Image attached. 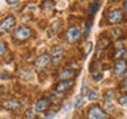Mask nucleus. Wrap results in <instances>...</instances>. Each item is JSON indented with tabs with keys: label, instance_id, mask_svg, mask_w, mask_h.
I'll list each match as a JSON object with an SVG mask.
<instances>
[{
	"label": "nucleus",
	"instance_id": "f257e3e1",
	"mask_svg": "<svg viewBox=\"0 0 127 119\" xmlns=\"http://www.w3.org/2000/svg\"><path fill=\"white\" fill-rule=\"evenodd\" d=\"M31 34H32L31 28H28V27H20V28H17V29L15 30L13 37L16 40H19V41H24V40H27L28 37H31Z\"/></svg>",
	"mask_w": 127,
	"mask_h": 119
},
{
	"label": "nucleus",
	"instance_id": "f03ea898",
	"mask_svg": "<svg viewBox=\"0 0 127 119\" xmlns=\"http://www.w3.org/2000/svg\"><path fill=\"white\" fill-rule=\"evenodd\" d=\"M89 119H107V115L101 107L95 106L89 110Z\"/></svg>",
	"mask_w": 127,
	"mask_h": 119
},
{
	"label": "nucleus",
	"instance_id": "7ed1b4c3",
	"mask_svg": "<svg viewBox=\"0 0 127 119\" xmlns=\"http://www.w3.org/2000/svg\"><path fill=\"white\" fill-rule=\"evenodd\" d=\"M79 36H81V30L77 27H70L66 32V40L69 42H75L79 38Z\"/></svg>",
	"mask_w": 127,
	"mask_h": 119
},
{
	"label": "nucleus",
	"instance_id": "20e7f679",
	"mask_svg": "<svg viewBox=\"0 0 127 119\" xmlns=\"http://www.w3.org/2000/svg\"><path fill=\"white\" fill-rule=\"evenodd\" d=\"M123 19V12L121 9H114L110 12L109 17H107V20H109L110 24H117V23H121Z\"/></svg>",
	"mask_w": 127,
	"mask_h": 119
},
{
	"label": "nucleus",
	"instance_id": "39448f33",
	"mask_svg": "<svg viewBox=\"0 0 127 119\" xmlns=\"http://www.w3.org/2000/svg\"><path fill=\"white\" fill-rule=\"evenodd\" d=\"M13 25H15V17L13 16H8V17L4 19L1 21V24H0V30L4 33V32L9 30Z\"/></svg>",
	"mask_w": 127,
	"mask_h": 119
},
{
	"label": "nucleus",
	"instance_id": "423d86ee",
	"mask_svg": "<svg viewBox=\"0 0 127 119\" xmlns=\"http://www.w3.org/2000/svg\"><path fill=\"white\" fill-rule=\"evenodd\" d=\"M50 53H52V56H53V63L57 65V63L61 61V58H62V53H64L62 48L61 46H53L50 49Z\"/></svg>",
	"mask_w": 127,
	"mask_h": 119
},
{
	"label": "nucleus",
	"instance_id": "0eeeda50",
	"mask_svg": "<svg viewBox=\"0 0 127 119\" xmlns=\"http://www.w3.org/2000/svg\"><path fill=\"white\" fill-rule=\"evenodd\" d=\"M74 81L73 79H66V81H60L57 85H56V91H65L67 89H70L73 86Z\"/></svg>",
	"mask_w": 127,
	"mask_h": 119
},
{
	"label": "nucleus",
	"instance_id": "6e6552de",
	"mask_svg": "<svg viewBox=\"0 0 127 119\" xmlns=\"http://www.w3.org/2000/svg\"><path fill=\"white\" fill-rule=\"evenodd\" d=\"M49 60H50L49 54H41L37 60H36V69L40 70V69H42V67H45L46 63L49 62Z\"/></svg>",
	"mask_w": 127,
	"mask_h": 119
},
{
	"label": "nucleus",
	"instance_id": "1a4fd4ad",
	"mask_svg": "<svg viewBox=\"0 0 127 119\" xmlns=\"http://www.w3.org/2000/svg\"><path fill=\"white\" fill-rule=\"evenodd\" d=\"M126 61L125 60H119V61H117V63H115L114 66V73L115 75H121L123 73H126Z\"/></svg>",
	"mask_w": 127,
	"mask_h": 119
},
{
	"label": "nucleus",
	"instance_id": "9d476101",
	"mask_svg": "<svg viewBox=\"0 0 127 119\" xmlns=\"http://www.w3.org/2000/svg\"><path fill=\"white\" fill-rule=\"evenodd\" d=\"M48 106H49V101H48L46 98H41L40 101H37V103H36V111H38V113L45 111L48 109Z\"/></svg>",
	"mask_w": 127,
	"mask_h": 119
},
{
	"label": "nucleus",
	"instance_id": "9b49d317",
	"mask_svg": "<svg viewBox=\"0 0 127 119\" xmlns=\"http://www.w3.org/2000/svg\"><path fill=\"white\" fill-rule=\"evenodd\" d=\"M3 106L8 110H19L20 107H21V105H20L17 101H13V99H12V101H4Z\"/></svg>",
	"mask_w": 127,
	"mask_h": 119
},
{
	"label": "nucleus",
	"instance_id": "f8f14e48",
	"mask_svg": "<svg viewBox=\"0 0 127 119\" xmlns=\"http://www.w3.org/2000/svg\"><path fill=\"white\" fill-rule=\"evenodd\" d=\"M73 75H74V71H73V70L65 69V70H62L61 73L58 74V78L61 79V81H66V79H70Z\"/></svg>",
	"mask_w": 127,
	"mask_h": 119
},
{
	"label": "nucleus",
	"instance_id": "ddd939ff",
	"mask_svg": "<svg viewBox=\"0 0 127 119\" xmlns=\"http://www.w3.org/2000/svg\"><path fill=\"white\" fill-rule=\"evenodd\" d=\"M83 103H85V98L82 97V95H78V97H75V101H74V107L75 109H79Z\"/></svg>",
	"mask_w": 127,
	"mask_h": 119
},
{
	"label": "nucleus",
	"instance_id": "4468645a",
	"mask_svg": "<svg viewBox=\"0 0 127 119\" xmlns=\"http://www.w3.org/2000/svg\"><path fill=\"white\" fill-rule=\"evenodd\" d=\"M98 98H99V93H98V91H91V93L89 94V101H91V102L98 101Z\"/></svg>",
	"mask_w": 127,
	"mask_h": 119
},
{
	"label": "nucleus",
	"instance_id": "2eb2a0df",
	"mask_svg": "<svg viewBox=\"0 0 127 119\" xmlns=\"http://www.w3.org/2000/svg\"><path fill=\"white\" fill-rule=\"evenodd\" d=\"M118 103L121 106H127V95H122V97H119Z\"/></svg>",
	"mask_w": 127,
	"mask_h": 119
},
{
	"label": "nucleus",
	"instance_id": "dca6fc26",
	"mask_svg": "<svg viewBox=\"0 0 127 119\" xmlns=\"http://www.w3.org/2000/svg\"><path fill=\"white\" fill-rule=\"evenodd\" d=\"M119 89H121L122 91H126V90H127V78L123 79V82L119 85Z\"/></svg>",
	"mask_w": 127,
	"mask_h": 119
},
{
	"label": "nucleus",
	"instance_id": "f3484780",
	"mask_svg": "<svg viewBox=\"0 0 127 119\" xmlns=\"http://www.w3.org/2000/svg\"><path fill=\"white\" fill-rule=\"evenodd\" d=\"M81 95H82V97H83V95H87V94H90L89 93V90H87V86L85 85V83H83V86H82V91H81Z\"/></svg>",
	"mask_w": 127,
	"mask_h": 119
},
{
	"label": "nucleus",
	"instance_id": "a211bd4d",
	"mask_svg": "<svg viewBox=\"0 0 127 119\" xmlns=\"http://www.w3.org/2000/svg\"><path fill=\"white\" fill-rule=\"evenodd\" d=\"M0 46H1V49H0V54H4V52H5V42L1 41V44H0Z\"/></svg>",
	"mask_w": 127,
	"mask_h": 119
},
{
	"label": "nucleus",
	"instance_id": "6ab92c4d",
	"mask_svg": "<svg viewBox=\"0 0 127 119\" xmlns=\"http://www.w3.org/2000/svg\"><path fill=\"white\" fill-rule=\"evenodd\" d=\"M56 117V113H52V114H49V115H48V117L45 118V119H53Z\"/></svg>",
	"mask_w": 127,
	"mask_h": 119
},
{
	"label": "nucleus",
	"instance_id": "aec40b11",
	"mask_svg": "<svg viewBox=\"0 0 127 119\" xmlns=\"http://www.w3.org/2000/svg\"><path fill=\"white\" fill-rule=\"evenodd\" d=\"M119 33H121V30H119V29H114L113 30V34H119Z\"/></svg>",
	"mask_w": 127,
	"mask_h": 119
},
{
	"label": "nucleus",
	"instance_id": "412c9836",
	"mask_svg": "<svg viewBox=\"0 0 127 119\" xmlns=\"http://www.w3.org/2000/svg\"><path fill=\"white\" fill-rule=\"evenodd\" d=\"M8 4H17V1H7Z\"/></svg>",
	"mask_w": 127,
	"mask_h": 119
},
{
	"label": "nucleus",
	"instance_id": "4be33fe9",
	"mask_svg": "<svg viewBox=\"0 0 127 119\" xmlns=\"http://www.w3.org/2000/svg\"><path fill=\"white\" fill-rule=\"evenodd\" d=\"M125 11H126V13H127V1L125 3Z\"/></svg>",
	"mask_w": 127,
	"mask_h": 119
},
{
	"label": "nucleus",
	"instance_id": "5701e85b",
	"mask_svg": "<svg viewBox=\"0 0 127 119\" xmlns=\"http://www.w3.org/2000/svg\"><path fill=\"white\" fill-rule=\"evenodd\" d=\"M125 58H126V61H127V52H125Z\"/></svg>",
	"mask_w": 127,
	"mask_h": 119
},
{
	"label": "nucleus",
	"instance_id": "b1692460",
	"mask_svg": "<svg viewBox=\"0 0 127 119\" xmlns=\"http://www.w3.org/2000/svg\"><path fill=\"white\" fill-rule=\"evenodd\" d=\"M125 75H126V77H127V70H126V73H125Z\"/></svg>",
	"mask_w": 127,
	"mask_h": 119
}]
</instances>
